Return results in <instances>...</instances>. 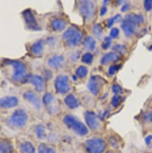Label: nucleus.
I'll return each instance as SVG.
<instances>
[{"label":"nucleus","mask_w":152,"mask_h":153,"mask_svg":"<svg viewBox=\"0 0 152 153\" xmlns=\"http://www.w3.org/2000/svg\"><path fill=\"white\" fill-rule=\"evenodd\" d=\"M19 100L14 96H6L0 99V106L4 109H9L18 106Z\"/></svg>","instance_id":"nucleus-12"},{"label":"nucleus","mask_w":152,"mask_h":153,"mask_svg":"<svg viewBox=\"0 0 152 153\" xmlns=\"http://www.w3.org/2000/svg\"><path fill=\"white\" fill-rule=\"evenodd\" d=\"M7 64L11 66L13 68L12 78L16 82H22L25 80L27 77V66L21 61L15 60H7L5 61Z\"/></svg>","instance_id":"nucleus-1"},{"label":"nucleus","mask_w":152,"mask_h":153,"mask_svg":"<svg viewBox=\"0 0 152 153\" xmlns=\"http://www.w3.org/2000/svg\"><path fill=\"white\" fill-rule=\"evenodd\" d=\"M119 60V55L115 52H109L104 54L101 60V63L107 65L111 62L116 61Z\"/></svg>","instance_id":"nucleus-16"},{"label":"nucleus","mask_w":152,"mask_h":153,"mask_svg":"<svg viewBox=\"0 0 152 153\" xmlns=\"http://www.w3.org/2000/svg\"><path fill=\"white\" fill-rule=\"evenodd\" d=\"M13 147L11 144L7 141L0 142V153H12Z\"/></svg>","instance_id":"nucleus-23"},{"label":"nucleus","mask_w":152,"mask_h":153,"mask_svg":"<svg viewBox=\"0 0 152 153\" xmlns=\"http://www.w3.org/2000/svg\"><path fill=\"white\" fill-rule=\"evenodd\" d=\"M20 149L21 153H35V148L30 142H25L20 144Z\"/></svg>","instance_id":"nucleus-21"},{"label":"nucleus","mask_w":152,"mask_h":153,"mask_svg":"<svg viewBox=\"0 0 152 153\" xmlns=\"http://www.w3.org/2000/svg\"><path fill=\"white\" fill-rule=\"evenodd\" d=\"M120 18H121L120 15H116V16L112 17V18L109 19H108V21L107 27H108V28H110V27H111L119 19H120Z\"/></svg>","instance_id":"nucleus-32"},{"label":"nucleus","mask_w":152,"mask_h":153,"mask_svg":"<svg viewBox=\"0 0 152 153\" xmlns=\"http://www.w3.org/2000/svg\"><path fill=\"white\" fill-rule=\"evenodd\" d=\"M96 46V42L94 38L88 36L85 39L83 43V46L86 49L89 51H93Z\"/></svg>","instance_id":"nucleus-22"},{"label":"nucleus","mask_w":152,"mask_h":153,"mask_svg":"<svg viewBox=\"0 0 152 153\" xmlns=\"http://www.w3.org/2000/svg\"><path fill=\"white\" fill-rule=\"evenodd\" d=\"M112 90L113 92L115 94V95H119L123 92V89L120 87L119 85H117V84H115L113 85V87H112Z\"/></svg>","instance_id":"nucleus-34"},{"label":"nucleus","mask_w":152,"mask_h":153,"mask_svg":"<svg viewBox=\"0 0 152 153\" xmlns=\"http://www.w3.org/2000/svg\"><path fill=\"white\" fill-rule=\"evenodd\" d=\"M79 9L80 13L86 19H90L94 16L95 4L92 1H81L79 4Z\"/></svg>","instance_id":"nucleus-5"},{"label":"nucleus","mask_w":152,"mask_h":153,"mask_svg":"<svg viewBox=\"0 0 152 153\" xmlns=\"http://www.w3.org/2000/svg\"><path fill=\"white\" fill-rule=\"evenodd\" d=\"M84 118L86 124L91 130H96L99 128V121L94 112L92 111H87L84 114Z\"/></svg>","instance_id":"nucleus-11"},{"label":"nucleus","mask_w":152,"mask_h":153,"mask_svg":"<svg viewBox=\"0 0 152 153\" xmlns=\"http://www.w3.org/2000/svg\"><path fill=\"white\" fill-rule=\"evenodd\" d=\"M120 68V66L119 65H115V66H111L108 69V73L110 75H113L118 71Z\"/></svg>","instance_id":"nucleus-35"},{"label":"nucleus","mask_w":152,"mask_h":153,"mask_svg":"<svg viewBox=\"0 0 152 153\" xmlns=\"http://www.w3.org/2000/svg\"><path fill=\"white\" fill-rule=\"evenodd\" d=\"M111 44V39L108 37H105L104 39V42H103V43L102 44V48L104 49H108V48L110 47Z\"/></svg>","instance_id":"nucleus-33"},{"label":"nucleus","mask_w":152,"mask_h":153,"mask_svg":"<svg viewBox=\"0 0 152 153\" xmlns=\"http://www.w3.org/2000/svg\"><path fill=\"white\" fill-rule=\"evenodd\" d=\"M39 153H56L52 148L45 144H41L39 147Z\"/></svg>","instance_id":"nucleus-25"},{"label":"nucleus","mask_w":152,"mask_h":153,"mask_svg":"<svg viewBox=\"0 0 152 153\" xmlns=\"http://www.w3.org/2000/svg\"><path fill=\"white\" fill-rule=\"evenodd\" d=\"M23 97L26 100L30 102L36 109H40L41 108V101L39 97L34 92L32 91H28L24 93Z\"/></svg>","instance_id":"nucleus-13"},{"label":"nucleus","mask_w":152,"mask_h":153,"mask_svg":"<svg viewBox=\"0 0 152 153\" xmlns=\"http://www.w3.org/2000/svg\"><path fill=\"white\" fill-rule=\"evenodd\" d=\"M125 19L129 20V21L132 22L135 25H138V24L142 23L144 22V18L143 16L140 15H135L131 13V14H128L125 16Z\"/></svg>","instance_id":"nucleus-20"},{"label":"nucleus","mask_w":152,"mask_h":153,"mask_svg":"<svg viewBox=\"0 0 152 153\" xmlns=\"http://www.w3.org/2000/svg\"><path fill=\"white\" fill-rule=\"evenodd\" d=\"M121 28L126 37H130L135 32L136 25L129 20L124 19L121 25Z\"/></svg>","instance_id":"nucleus-14"},{"label":"nucleus","mask_w":152,"mask_h":153,"mask_svg":"<svg viewBox=\"0 0 152 153\" xmlns=\"http://www.w3.org/2000/svg\"><path fill=\"white\" fill-rule=\"evenodd\" d=\"M129 8V4H128V3H126V4L123 5V7H122V8H121V11H123V12H125L126 11H127Z\"/></svg>","instance_id":"nucleus-40"},{"label":"nucleus","mask_w":152,"mask_h":153,"mask_svg":"<svg viewBox=\"0 0 152 153\" xmlns=\"http://www.w3.org/2000/svg\"><path fill=\"white\" fill-rule=\"evenodd\" d=\"M144 7L146 11H150L152 9L151 0H146L144 1Z\"/></svg>","instance_id":"nucleus-36"},{"label":"nucleus","mask_w":152,"mask_h":153,"mask_svg":"<svg viewBox=\"0 0 152 153\" xmlns=\"http://www.w3.org/2000/svg\"><path fill=\"white\" fill-rule=\"evenodd\" d=\"M64 63V57L62 55H56L51 57L48 61V64L52 68H58L63 65Z\"/></svg>","instance_id":"nucleus-15"},{"label":"nucleus","mask_w":152,"mask_h":153,"mask_svg":"<svg viewBox=\"0 0 152 153\" xmlns=\"http://www.w3.org/2000/svg\"><path fill=\"white\" fill-rule=\"evenodd\" d=\"M86 147L90 153H102L105 148V143L102 139L96 137L86 140Z\"/></svg>","instance_id":"nucleus-4"},{"label":"nucleus","mask_w":152,"mask_h":153,"mask_svg":"<svg viewBox=\"0 0 152 153\" xmlns=\"http://www.w3.org/2000/svg\"><path fill=\"white\" fill-rule=\"evenodd\" d=\"M64 122L69 128L72 129L80 136H84L88 133V129L86 125L79 121L71 115H67L64 118Z\"/></svg>","instance_id":"nucleus-2"},{"label":"nucleus","mask_w":152,"mask_h":153,"mask_svg":"<svg viewBox=\"0 0 152 153\" xmlns=\"http://www.w3.org/2000/svg\"><path fill=\"white\" fill-rule=\"evenodd\" d=\"M121 102V97L119 95H115L111 99V103L115 108H117Z\"/></svg>","instance_id":"nucleus-31"},{"label":"nucleus","mask_w":152,"mask_h":153,"mask_svg":"<svg viewBox=\"0 0 152 153\" xmlns=\"http://www.w3.org/2000/svg\"><path fill=\"white\" fill-rule=\"evenodd\" d=\"M82 61L85 64H91L93 61V55L91 53H86L82 56Z\"/></svg>","instance_id":"nucleus-29"},{"label":"nucleus","mask_w":152,"mask_h":153,"mask_svg":"<svg viewBox=\"0 0 152 153\" xmlns=\"http://www.w3.org/2000/svg\"><path fill=\"white\" fill-rule=\"evenodd\" d=\"M107 11V9L106 7L105 6L102 7L101 8V11H100V15H101V16H103V15H104L105 13H106Z\"/></svg>","instance_id":"nucleus-39"},{"label":"nucleus","mask_w":152,"mask_h":153,"mask_svg":"<svg viewBox=\"0 0 152 153\" xmlns=\"http://www.w3.org/2000/svg\"><path fill=\"white\" fill-rule=\"evenodd\" d=\"M35 133L39 139H44L46 136V128L43 124H39L37 125L35 128Z\"/></svg>","instance_id":"nucleus-24"},{"label":"nucleus","mask_w":152,"mask_h":153,"mask_svg":"<svg viewBox=\"0 0 152 153\" xmlns=\"http://www.w3.org/2000/svg\"><path fill=\"white\" fill-rule=\"evenodd\" d=\"M119 34V30L117 28H113L112 30H111L110 33V36L111 38H113V39H115V38H117L118 37Z\"/></svg>","instance_id":"nucleus-37"},{"label":"nucleus","mask_w":152,"mask_h":153,"mask_svg":"<svg viewBox=\"0 0 152 153\" xmlns=\"http://www.w3.org/2000/svg\"><path fill=\"white\" fill-rule=\"evenodd\" d=\"M28 121V115L23 109H18L13 113L11 117L12 124L17 127L24 126Z\"/></svg>","instance_id":"nucleus-7"},{"label":"nucleus","mask_w":152,"mask_h":153,"mask_svg":"<svg viewBox=\"0 0 152 153\" xmlns=\"http://www.w3.org/2000/svg\"><path fill=\"white\" fill-rule=\"evenodd\" d=\"M83 35L82 32L74 27H70L63 34V38L67 45L70 47L77 46L82 41Z\"/></svg>","instance_id":"nucleus-3"},{"label":"nucleus","mask_w":152,"mask_h":153,"mask_svg":"<svg viewBox=\"0 0 152 153\" xmlns=\"http://www.w3.org/2000/svg\"><path fill=\"white\" fill-rule=\"evenodd\" d=\"M24 81L33 84L37 91L41 92L44 90V82L39 75H27Z\"/></svg>","instance_id":"nucleus-9"},{"label":"nucleus","mask_w":152,"mask_h":153,"mask_svg":"<svg viewBox=\"0 0 152 153\" xmlns=\"http://www.w3.org/2000/svg\"><path fill=\"white\" fill-rule=\"evenodd\" d=\"M104 79L99 76H92L89 79L87 87L90 91L94 95H97L100 90V87L103 84Z\"/></svg>","instance_id":"nucleus-10"},{"label":"nucleus","mask_w":152,"mask_h":153,"mask_svg":"<svg viewBox=\"0 0 152 153\" xmlns=\"http://www.w3.org/2000/svg\"><path fill=\"white\" fill-rule=\"evenodd\" d=\"M55 89L59 94H65L70 90L69 78L66 75H59L56 78L55 82Z\"/></svg>","instance_id":"nucleus-6"},{"label":"nucleus","mask_w":152,"mask_h":153,"mask_svg":"<svg viewBox=\"0 0 152 153\" xmlns=\"http://www.w3.org/2000/svg\"><path fill=\"white\" fill-rule=\"evenodd\" d=\"M30 51L31 53L35 56H41L43 54L44 48H43V42L41 40L37 41L32 44Z\"/></svg>","instance_id":"nucleus-17"},{"label":"nucleus","mask_w":152,"mask_h":153,"mask_svg":"<svg viewBox=\"0 0 152 153\" xmlns=\"http://www.w3.org/2000/svg\"><path fill=\"white\" fill-rule=\"evenodd\" d=\"M55 98L50 93H47L44 96L43 98V101L46 106H49L54 101Z\"/></svg>","instance_id":"nucleus-28"},{"label":"nucleus","mask_w":152,"mask_h":153,"mask_svg":"<svg viewBox=\"0 0 152 153\" xmlns=\"http://www.w3.org/2000/svg\"><path fill=\"white\" fill-rule=\"evenodd\" d=\"M76 75L78 76L80 78H84L87 75L88 70L87 67H86L85 66H80L79 67L77 68V69L76 70Z\"/></svg>","instance_id":"nucleus-27"},{"label":"nucleus","mask_w":152,"mask_h":153,"mask_svg":"<svg viewBox=\"0 0 152 153\" xmlns=\"http://www.w3.org/2000/svg\"><path fill=\"white\" fill-rule=\"evenodd\" d=\"M145 142L147 147H152V135H148L145 139Z\"/></svg>","instance_id":"nucleus-38"},{"label":"nucleus","mask_w":152,"mask_h":153,"mask_svg":"<svg viewBox=\"0 0 152 153\" xmlns=\"http://www.w3.org/2000/svg\"><path fill=\"white\" fill-rule=\"evenodd\" d=\"M92 32L94 36L98 39H101L103 37V29L99 24H95L93 27Z\"/></svg>","instance_id":"nucleus-26"},{"label":"nucleus","mask_w":152,"mask_h":153,"mask_svg":"<svg viewBox=\"0 0 152 153\" xmlns=\"http://www.w3.org/2000/svg\"><path fill=\"white\" fill-rule=\"evenodd\" d=\"M25 23L29 29L37 31L40 30L35 16L30 9H27L22 13Z\"/></svg>","instance_id":"nucleus-8"},{"label":"nucleus","mask_w":152,"mask_h":153,"mask_svg":"<svg viewBox=\"0 0 152 153\" xmlns=\"http://www.w3.org/2000/svg\"><path fill=\"white\" fill-rule=\"evenodd\" d=\"M113 49L116 52L120 54H123L126 51L125 46L122 45V44H116L115 46H113Z\"/></svg>","instance_id":"nucleus-30"},{"label":"nucleus","mask_w":152,"mask_h":153,"mask_svg":"<svg viewBox=\"0 0 152 153\" xmlns=\"http://www.w3.org/2000/svg\"><path fill=\"white\" fill-rule=\"evenodd\" d=\"M65 103L66 105L70 109H75L79 106L78 100L72 94H69L65 98Z\"/></svg>","instance_id":"nucleus-19"},{"label":"nucleus","mask_w":152,"mask_h":153,"mask_svg":"<svg viewBox=\"0 0 152 153\" xmlns=\"http://www.w3.org/2000/svg\"><path fill=\"white\" fill-rule=\"evenodd\" d=\"M148 118H149L150 121H151L152 123V112L149 115V116H148Z\"/></svg>","instance_id":"nucleus-41"},{"label":"nucleus","mask_w":152,"mask_h":153,"mask_svg":"<svg viewBox=\"0 0 152 153\" xmlns=\"http://www.w3.org/2000/svg\"><path fill=\"white\" fill-rule=\"evenodd\" d=\"M67 22L62 19H55L51 22V27L56 31H60L65 28Z\"/></svg>","instance_id":"nucleus-18"}]
</instances>
